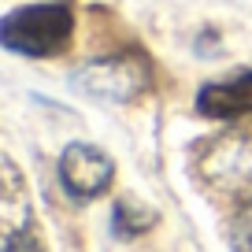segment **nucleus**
<instances>
[{
    "mask_svg": "<svg viewBox=\"0 0 252 252\" xmlns=\"http://www.w3.org/2000/svg\"><path fill=\"white\" fill-rule=\"evenodd\" d=\"M71 30L74 15L67 4H26L0 23V45L15 56L45 60L71 41Z\"/></svg>",
    "mask_w": 252,
    "mask_h": 252,
    "instance_id": "nucleus-1",
    "label": "nucleus"
},
{
    "mask_svg": "<svg viewBox=\"0 0 252 252\" xmlns=\"http://www.w3.org/2000/svg\"><path fill=\"white\" fill-rule=\"evenodd\" d=\"M197 174L212 193L226 200H252V134L226 130L219 137H208L197 152Z\"/></svg>",
    "mask_w": 252,
    "mask_h": 252,
    "instance_id": "nucleus-2",
    "label": "nucleus"
},
{
    "mask_svg": "<svg viewBox=\"0 0 252 252\" xmlns=\"http://www.w3.org/2000/svg\"><path fill=\"white\" fill-rule=\"evenodd\" d=\"M74 89L96 100H111V104H126L134 100L141 89H149L152 82V63L145 60L137 48L130 52H111V56H96V60L82 63L71 74Z\"/></svg>",
    "mask_w": 252,
    "mask_h": 252,
    "instance_id": "nucleus-3",
    "label": "nucleus"
},
{
    "mask_svg": "<svg viewBox=\"0 0 252 252\" xmlns=\"http://www.w3.org/2000/svg\"><path fill=\"white\" fill-rule=\"evenodd\" d=\"M0 252H45L41 249L26 182L11 159H4V193H0Z\"/></svg>",
    "mask_w": 252,
    "mask_h": 252,
    "instance_id": "nucleus-4",
    "label": "nucleus"
},
{
    "mask_svg": "<svg viewBox=\"0 0 252 252\" xmlns=\"http://www.w3.org/2000/svg\"><path fill=\"white\" fill-rule=\"evenodd\" d=\"M111 178H115V163H111L96 145L74 141V145L63 149V156H60V182H63V189H67L71 200L100 197L104 189L111 186Z\"/></svg>",
    "mask_w": 252,
    "mask_h": 252,
    "instance_id": "nucleus-5",
    "label": "nucleus"
},
{
    "mask_svg": "<svg viewBox=\"0 0 252 252\" xmlns=\"http://www.w3.org/2000/svg\"><path fill=\"white\" fill-rule=\"evenodd\" d=\"M197 111L212 119H241L252 111V71L208 82L197 93Z\"/></svg>",
    "mask_w": 252,
    "mask_h": 252,
    "instance_id": "nucleus-6",
    "label": "nucleus"
},
{
    "mask_svg": "<svg viewBox=\"0 0 252 252\" xmlns=\"http://www.w3.org/2000/svg\"><path fill=\"white\" fill-rule=\"evenodd\" d=\"M156 222V212L145 208L137 197H119L115 200V234L119 237H137Z\"/></svg>",
    "mask_w": 252,
    "mask_h": 252,
    "instance_id": "nucleus-7",
    "label": "nucleus"
},
{
    "mask_svg": "<svg viewBox=\"0 0 252 252\" xmlns=\"http://www.w3.org/2000/svg\"><path fill=\"white\" fill-rule=\"evenodd\" d=\"M230 245H234V252H252V200H249V204H241V212L234 215Z\"/></svg>",
    "mask_w": 252,
    "mask_h": 252,
    "instance_id": "nucleus-8",
    "label": "nucleus"
}]
</instances>
